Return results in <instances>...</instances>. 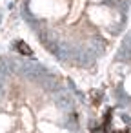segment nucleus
Wrapping results in <instances>:
<instances>
[{"label": "nucleus", "instance_id": "obj_4", "mask_svg": "<svg viewBox=\"0 0 131 133\" xmlns=\"http://www.w3.org/2000/svg\"><path fill=\"white\" fill-rule=\"evenodd\" d=\"M75 60H77L80 66H87V64H91V62H93V57H91L87 51H80V53H77Z\"/></svg>", "mask_w": 131, "mask_h": 133}, {"label": "nucleus", "instance_id": "obj_5", "mask_svg": "<svg viewBox=\"0 0 131 133\" xmlns=\"http://www.w3.org/2000/svg\"><path fill=\"white\" fill-rule=\"evenodd\" d=\"M15 48H17V49H18V51H20L22 55H26V57H29V55H33V51H31V48H29V46H27V44H26L24 40H18V42L15 44Z\"/></svg>", "mask_w": 131, "mask_h": 133}, {"label": "nucleus", "instance_id": "obj_9", "mask_svg": "<svg viewBox=\"0 0 131 133\" xmlns=\"http://www.w3.org/2000/svg\"><path fill=\"white\" fill-rule=\"evenodd\" d=\"M122 133H131V131H129V129H126V131H122Z\"/></svg>", "mask_w": 131, "mask_h": 133}, {"label": "nucleus", "instance_id": "obj_1", "mask_svg": "<svg viewBox=\"0 0 131 133\" xmlns=\"http://www.w3.org/2000/svg\"><path fill=\"white\" fill-rule=\"evenodd\" d=\"M18 73L27 77V78H40V77L46 75V68L40 66L38 62H33V60H22Z\"/></svg>", "mask_w": 131, "mask_h": 133}, {"label": "nucleus", "instance_id": "obj_3", "mask_svg": "<svg viewBox=\"0 0 131 133\" xmlns=\"http://www.w3.org/2000/svg\"><path fill=\"white\" fill-rule=\"evenodd\" d=\"M40 84H42V88H44L46 91H57L58 86H60V80H58V77L46 73L44 77H40Z\"/></svg>", "mask_w": 131, "mask_h": 133}, {"label": "nucleus", "instance_id": "obj_6", "mask_svg": "<svg viewBox=\"0 0 131 133\" xmlns=\"http://www.w3.org/2000/svg\"><path fill=\"white\" fill-rule=\"evenodd\" d=\"M89 95H91V100H93V104H98V102L102 100V91H98V89H93Z\"/></svg>", "mask_w": 131, "mask_h": 133}, {"label": "nucleus", "instance_id": "obj_2", "mask_svg": "<svg viewBox=\"0 0 131 133\" xmlns=\"http://www.w3.org/2000/svg\"><path fill=\"white\" fill-rule=\"evenodd\" d=\"M53 100H55V104H57V108H60V109H71L73 108V98H71V95L67 93V91H64V89H60V91H57L55 95H53Z\"/></svg>", "mask_w": 131, "mask_h": 133}, {"label": "nucleus", "instance_id": "obj_7", "mask_svg": "<svg viewBox=\"0 0 131 133\" xmlns=\"http://www.w3.org/2000/svg\"><path fill=\"white\" fill-rule=\"evenodd\" d=\"M8 75H9V73H8L6 62H4V60H0V80H4V78H6Z\"/></svg>", "mask_w": 131, "mask_h": 133}, {"label": "nucleus", "instance_id": "obj_8", "mask_svg": "<svg viewBox=\"0 0 131 133\" xmlns=\"http://www.w3.org/2000/svg\"><path fill=\"white\" fill-rule=\"evenodd\" d=\"M122 118H124V120H126V122H127V124H131V118H129V117H127V115H122Z\"/></svg>", "mask_w": 131, "mask_h": 133}]
</instances>
